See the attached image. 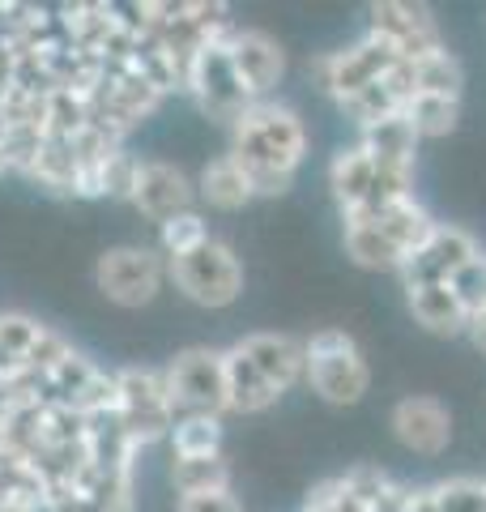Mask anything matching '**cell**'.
I'll return each instance as SVG.
<instances>
[{"instance_id":"26","label":"cell","mask_w":486,"mask_h":512,"mask_svg":"<svg viewBox=\"0 0 486 512\" xmlns=\"http://www.w3.org/2000/svg\"><path fill=\"white\" fill-rule=\"evenodd\" d=\"M43 320L30 316V312H0V363L5 367H18V372H26V359L30 350H35V342L43 338Z\"/></svg>"},{"instance_id":"1","label":"cell","mask_w":486,"mask_h":512,"mask_svg":"<svg viewBox=\"0 0 486 512\" xmlns=\"http://www.w3.org/2000/svg\"><path fill=\"white\" fill-rule=\"evenodd\" d=\"M231 158L252 180L256 197H282L295 184L307 158V128L295 107L278 99H256L231 124Z\"/></svg>"},{"instance_id":"24","label":"cell","mask_w":486,"mask_h":512,"mask_svg":"<svg viewBox=\"0 0 486 512\" xmlns=\"http://www.w3.org/2000/svg\"><path fill=\"white\" fill-rule=\"evenodd\" d=\"M171 487L175 495H205V491H231V461L218 457H171Z\"/></svg>"},{"instance_id":"18","label":"cell","mask_w":486,"mask_h":512,"mask_svg":"<svg viewBox=\"0 0 486 512\" xmlns=\"http://www.w3.org/2000/svg\"><path fill=\"white\" fill-rule=\"evenodd\" d=\"M197 201H205L209 210H218V214H239L243 205L256 201L252 180L243 175V167L231 158V150L218 154V158H209V163L201 167V175H197Z\"/></svg>"},{"instance_id":"3","label":"cell","mask_w":486,"mask_h":512,"mask_svg":"<svg viewBox=\"0 0 486 512\" xmlns=\"http://www.w3.org/2000/svg\"><path fill=\"white\" fill-rule=\"evenodd\" d=\"M111 419L120 423V431L137 448L162 444L175 427V406L167 393V376L162 367H120L116 372V414Z\"/></svg>"},{"instance_id":"23","label":"cell","mask_w":486,"mask_h":512,"mask_svg":"<svg viewBox=\"0 0 486 512\" xmlns=\"http://www.w3.org/2000/svg\"><path fill=\"white\" fill-rule=\"evenodd\" d=\"M222 414H180L171 427V457H218L222 453Z\"/></svg>"},{"instance_id":"34","label":"cell","mask_w":486,"mask_h":512,"mask_svg":"<svg viewBox=\"0 0 486 512\" xmlns=\"http://www.w3.org/2000/svg\"><path fill=\"white\" fill-rule=\"evenodd\" d=\"M465 333H469V342H474L482 355H486V312H478L474 320H469V329H465Z\"/></svg>"},{"instance_id":"31","label":"cell","mask_w":486,"mask_h":512,"mask_svg":"<svg viewBox=\"0 0 486 512\" xmlns=\"http://www.w3.org/2000/svg\"><path fill=\"white\" fill-rule=\"evenodd\" d=\"M342 483H346V491H350L363 508H371V504H376L380 495L388 491V483H393V478H388L380 466H350V470L342 474Z\"/></svg>"},{"instance_id":"9","label":"cell","mask_w":486,"mask_h":512,"mask_svg":"<svg viewBox=\"0 0 486 512\" xmlns=\"http://www.w3.org/2000/svg\"><path fill=\"white\" fill-rule=\"evenodd\" d=\"M397 64H401V60L388 52L384 43H376L371 35H363L359 43L342 47V52H324V56H316L312 64H307V69L316 73V86L329 94V99L346 103L350 94H359V90H367V86L384 82V77L393 73Z\"/></svg>"},{"instance_id":"19","label":"cell","mask_w":486,"mask_h":512,"mask_svg":"<svg viewBox=\"0 0 486 512\" xmlns=\"http://www.w3.org/2000/svg\"><path fill=\"white\" fill-rule=\"evenodd\" d=\"M405 303H410L414 320L435 338H461L469 329V312L461 308V299L452 295L448 282H431V286H410L405 291Z\"/></svg>"},{"instance_id":"7","label":"cell","mask_w":486,"mask_h":512,"mask_svg":"<svg viewBox=\"0 0 486 512\" xmlns=\"http://www.w3.org/2000/svg\"><path fill=\"white\" fill-rule=\"evenodd\" d=\"M184 94H192V103H197L209 120H222V124H235L243 111L252 107V99H248V90H243V82H239L231 56H226L222 39L205 43L201 52L188 60Z\"/></svg>"},{"instance_id":"6","label":"cell","mask_w":486,"mask_h":512,"mask_svg":"<svg viewBox=\"0 0 486 512\" xmlns=\"http://www.w3.org/2000/svg\"><path fill=\"white\" fill-rule=\"evenodd\" d=\"M167 393L180 414H226V372H222V350L214 346H184L167 367Z\"/></svg>"},{"instance_id":"8","label":"cell","mask_w":486,"mask_h":512,"mask_svg":"<svg viewBox=\"0 0 486 512\" xmlns=\"http://www.w3.org/2000/svg\"><path fill=\"white\" fill-rule=\"evenodd\" d=\"M371 30L367 35L384 43L397 60L414 64L423 56L444 52V35H440V22L427 5H410V0H380V5L367 9Z\"/></svg>"},{"instance_id":"32","label":"cell","mask_w":486,"mask_h":512,"mask_svg":"<svg viewBox=\"0 0 486 512\" xmlns=\"http://www.w3.org/2000/svg\"><path fill=\"white\" fill-rule=\"evenodd\" d=\"M175 512H243L235 491H205V495H175Z\"/></svg>"},{"instance_id":"10","label":"cell","mask_w":486,"mask_h":512,"mask_svg":"<svg viewBox=\"0 0 486 512\" xmlns=\"http://www.w3.org/2000/svg\"><path fill=\"white\" fill-rule=\"evenodd\" d=\"M128 205H133L145 222L162 227V222L197 210V180H192L184 167L167 163V158H141L137 184H133V197H128Z\"/></svg>"},{"instance_id":"5","label":"cell","mask_w":486,"mask_h":512,"mask_svg":"<svg viewBox=\"0 0 486 512\" xmlns=\"http://www.w3.org/2000/svg\"><path fill=\"white\" fill-rule=\"evenodd\" d=\"M94 286L116 308H150L167 286V256L158 244H116L94 261Z\"/></svg>"},{"instance_id":"30","label":"cell","mask_w":486,"mask_h":512,"mask_svg":"<svg viewBox=\"0 0 486 512\" xmlns=\"http://www.w3.org/2000/svg\"><path fill=\"white\" fill-rule=\"evenodd\" d=\"M448 286H452V295L461 299L469 320H474L478 312H486V252H478L465 269H457V274L448 278Z\"/></svg>"},{"instance_id":"35","label":"cell","mask_w":486,"mask_h":512,"mask_svg":"<svg viewBox=\"0 0 486 512\" xmlns=\"http://www.w3.org/2000/svg\"><path fill=\"white\" fill-rule=\"evenodd\" d=\"M0 512H35L30 504H18V500H0Z\"/></svg>"},{"instance_id":"28","label":"cell","mask_w":486,"mask_h":512,"mask_svg":"<svg viewBox=\"0 0 486 512\" xmlns=\"http://www.w3.org/2000/svg\"><path fill=\"white\" fill-rule=\"evenodd\" d=\"M205 239H209V222L197 210H188V214H180V218H171V222H162L158 227V252L167 256V261H175V256L201 248Z\"/></svg>"},{"instance_id":"14","label":"cell","mask_w":486,"mask_h":512,"mask_svg":"<svg viewBox=\"0 0 486 512\" xmlns=\"http://www.w3.org/2000/svg\"><path fill=\"white\" fill-rule=\"evenodd\" d=\"M482 248H478V239L461 231V227H435V235L427 239L423 248H418L410 261H405L401 269V282H405V291L410 286H431V282H448L457 269H465L469 261H474Z\"/></svg>"},{"instance_id":"25","label":"cell","mask_w":486,"mask_h":512,"mask_svg":"<svg viewBox=\"0 0 486 512\" xmlns=\"http://www.w3.org/2000/svg\"><path fill=\"white\" fill-rule=\"evenodd\" d=\"M405 120L414 124L418 141L448 137V133H457V124H461V99H444V94H414V99L405 103Z\"/></svg>"},{"instance_id":"27","label":"cell","mask_w":486,"mask_h":512,"mask_svg":"<svg viewBox=\"0 0 486 512\" xmlns=\"http://www.w3.org/2000/svg\"><path fill=\"white\" fill-rule=\"evenodd\" d=\"M414 69V94H444V99H461V86H465V69L461 60L448 52H435L410 64Z\"/></svg>"},{"instance_id":"17","label":"cell","mask_w":486,"mask_h":512,"mask_svg":"<svg viewBox=\"0 0 486 512\" xmlns=\"http://www.w3.org/2000/svg\"><path fill=\"white\" fill-rule=\"evenodd\" d=\"M222 372H226V410L231 414H265L282 402V393L261 376V367L239 346L222 350Z\"/></svg>"},{"instance_id":"16","label":"cell","mask_w":486,"mask_h":512,"mask_svg":"<svg viewBox=\"0 0 486 512\" xmlns=\"http://www.w3.org/2000/svg\"><path fill=\"white\" fill-rule=\"evenodd\" d=\"M354 146H359L380 171L414 175L418 133H414V124L405 120V111H397V116H388V120H376V124L359 128V141H354Z\"/></svg>"},{"instance_id":"4","label":"cell","mask_w":486,"mask_h":512,"mask_svg":"<svg viewBox=\"0 0 486 512\" xmlns=\"http://www.w3.org/2000/svg\"><path fill=\"white\" fill-rule=\"evenodd\" d=\"M167 286H175L197 308H231L243 295V261L231 244L209 235L201 248L167 261Z\"/></svg>"},{"instance_id":"21","label":"cell","mask_w":486,"mask_h":512,"mask_svg":"<svg viewBox=\"0 0 486 512\" xmlns=\"http://www.w3.org/2000/svg\"><path fill=\"white\" fill-rule=\"evenodd\" d=\"M371 227H380V231L405 252V261H410V256L435 235V227H440V222H435L414 197H405V201H393L388 210H380L376 218H371Z\"/></svg>"},{"instance_id":"12","label":"cell","mask_w":486,"mask_h":512,"mask_svg":"<svg viewBox=\"0 0 486 512\" xmlns=\"http://www.w3.org/2000/svg\"><path fill=\"white\" fill-rule=\"evenodd\" d=\"M226 43V56H231L235 64V73H239V82L243 90H248V99H269V90L282 82V73H286V52H282V43L269 35V30L261 26H231L222 35Z\"/></svg>"},{"instance_id":"15","label":"cell","mask_w":486,"mask_h":512,"mask_svg":"<svg viewBox=\"0 0 486 512\" xmlns=\"http://www.w3.org/2000/svg\"><path fill=\"white\" fill-rule=\"evenodd\" d=\"M243 355H248L261 376L273 384L278 393H290L307 372V355H303V342L290 338V333H243L235 342Z\"/></svg>"},{"instance_id":"20","label":"cell","mask_w":486,"mask_h":512,"mask_svg":"<svg viewBox=\"0 0 486 512\" xmlns=\"http://www.w3.org/2000/svg\"><path fill=\"white\" fill-rule=\"evenodd\" d=\"M376 175H380V167L371 163V158L359 146H346V150L333 154V163H329V188H333L337 205H342V214L363 210V205L371 201Z\"/></svg>"},{"instance_id":"22","label":"cell","mask_w":486,"mask_h":512,"mask_svg":"<svg viewBox=\"0 0 486 512\" xmlns=\"http://www.w3.org/2000/svg\"><path fill=\"white\" fill-rule=\"evenodd\" d=\"M342 239H346V256L359 269H376V274H401L405 269V252L371 222H346Z\"/></svg>"},{"instance_id":"11","label":"cell","mask_w":486,"mask_h":512,"mask_svg":"<svg viewBox=\"0 0 486 512\" xmlns=\"http://www.w3.org/2000/svg\"><path fill=\"white\" fill-rule=\"evenodd\" d=\"M137 466H99L90 457V466L81 470L73 487L56 491L43 512H133L137 508Z\"/></svg>"},{"instance_id":"33","label":"cell","mask_w":486,"mask_h":512,"mask_svg":"<svg viewBox=\"0 0 486 512\" xmlns=\"http://www.w3.org/2000/svg\"><path fill=\"white\" fill-rule=\"evenodd\" d=\"M405 512H440V504H435V491L431 487H410V508Z\"/></svg>"},{"instance_id":"29","label":"cell","mask_w":486,"mask_h":512,"mask_svg":"<svg viewBox=\"0 0 486 512\" xmlns=\"http://www.w3.org/2000/svg\"><path fill=\"white\" fill-rule=\"evenodd\" d=\"M431 491L440 512H486V478H444Z\"/></svg>"},{"instance_id":"13","label":"cell","mask_w":486,"mask_h":512,"mask_svg":"<svg viewBox=\"0 0 486 512\" xmlns=\"http://www.w3.org/2000/svg\"><path fill=\"white\" fill-rule=\"evenodd\" d=\"M388 427L401 448H410L418 457H440L444 448L452 444V414L444 402H435L427 393H414V397H401L388 414Z\"/></svg>"},{"instance_id":"2","label":"cell","mask_w":486,"mask_h":512,"mask_svg":"<svg viewBox=\"0 0 486 512\" xmlns=\"http://www.w3.org/2000/svg\"><path fill=\"white\" fill-rule=\"evenodd\" d=\"M307 355V389L329 406H359L371 389V367L363 359L359 342L346 329H316L303 342Z\"/></svg>"}]
</instances>
